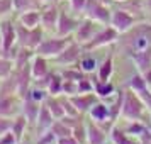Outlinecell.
Returning <instances> with one entry per match:
<instances>
[{
  "label": "cell",
  "mask_w": 151,
  "mask_h": 144,
  "mask_svg": "<svg viewBox=\"0 0 151 144\" xmlns=\"http://www.w3.org/2000/svg\"><path fill=\"white\" fill-rule=\"evenodd\" d=\"M119 48L116 54H122L129 58L134 53L144 51L151 48V21H139L134 27H131L127 32L121 34L119 41L116 42Z\"/></svg>",
  "instance_id": "obj_1"
},
{
  "label": "cell",
  "mask_w": 151,
  "mask_h": 144,
  "mask_svg": "<svg viewBox=\"0 0 151 144\" xmlns=\"http://www.w3.org/2000/svg\"><path fill=\"white\" fill-rule=\"evenodd\" d=\"M124 95H122V107H121V115L119 120H150L151 114L148 112L146 105L143 103V100L139 98L136 92L122 87Z\"/></svg>",
  "instance_id": "obj_2"
},
{
  "label": "cell",
  "mask_w": 151,
  "mask_h": 144,
  "mask_svg": "<svg viewBox=\"0 0 151 144\" xmlns=\"http://www.w3.org/2000/svg\"><path fill=\"white\" fill-rule=\"evenodd\" d=\"M73 41V37H61L58 34H46L42 42L36 48V54H41L48 59H55L65 51V48Z\"/></svg>",
  "instance_id": "obj_3"
},
{
  "label": "cell",
  "mask_w": 151,
  "mask_h": 144,
  "mask_svg": "<svg viewBox=\"0 0 151 144\" xmlns=\"http://www.w3.org/2000/svg\"><path fill=\"white\" fill-rule=\"evenodd\" d=\"M83 53H85V48H83L82 44L71 41L68 46L65 48V51H63L61 54L56 56L55 59H51V61H53V66H55V68H68V66H76Z\"/></svg>",
  "instance_id": "obj_4"
},
{
  "label": "cell",
  "mask_w": 151,
  "mask_h": 144,
  "mask_svg": "<svg viewBox=\"0 0 151 144\" xmlns=\"http://www.w3.org/2000/svg\"><path fill=\"white\" fill-rule=\"evenodd\" d=\"M119 37H121V34L110 24L109 26H104L95 34V37L85 46V49H88V51H99V49L109 48V46H116V42L119 41Z\"/></svg>",
  "instance_id": "obj_5"
},
{
  "label": "cell",
  "mask_w": 151,
  "mask_h": 144,
  "mask_svg": "<svg viewBox=\"0 0 151 144\" xmlns=\"http://www.w3.org/2000/svg\"><path fill=\"white\" fill-rule=\"evenodd\" d=\"M102 27H104L102 24H99V22L93 21V19H90V17H82V21L78 24L75 34H73V41L78 42V44H82L83 48H85V46L95 37V34Z\"/></svg>",
  "instance_id": "obj_6"
},
{
  "label": "cell",
  "mask_w": 151,
  "mask_h": 144,
  "mask_svg": "<svg viewBox=\"0 0 151 144\" xmlns=\"http://www.w3.org/2000/svg\"><path fill=\"white\" fill-rule=\"evenodd\" d=\"M82 21V17L71 14L68 7L61 4V12H60V21H58V27H56V34L61 37H73L78 24Z\"/></svg>",
  "instance_id": "obj_7"
},
{
  "label": "cell",
  "mask_w": 151,
  "mask_h": 144,
  "mask_svg": "<svg viewBox=\"0 0 151 144\" xmlns=\"http://www.w3.org/2000/svg\"><path fill=\"white\" fill-rule=\"evenodd\" d=\"M60 12H61V4H58V2L46 4L41 9V27L44 29L46 34H56Z\"/></svg>",
  "instance_id": "obj_8"
},
{
  "label": "cell",
  "mask_w": 151,
  "mask_h": 144,
  "mask_svg": "<svg viewBox=\"0 0 151 144\" xmlns=\"http://www.w3.org/2000/svg\"><path fill=\"white\" fill-rule=\"evenodd\" d=\"M136 22H139L132 14H129L127 10L117 7V5H112V15H110V26L116 29L119 34H124L127 32L131 27L136 26Z\"/></svg>",
  "instance_id": "obj_9"
},
{
  "label": "cell",
  "mask_w": 151,
  "mask_h": 144,
  "mask_svg": "<svg viewBox=\"0 0 151 144\" xmlns=\"http://www.w3.org/2000/svg\"><path fill=\"white\" fill-rule=\"evenodd\" d=\"M110 15H112V5L102 4L100 0H88L83 17H90V19L97 21L99 24H102V26H109Z\"/></svg>",
  "instance_id": "obj_10"
},
{
  "label": "cell",
  "mask_w": 151,
  "mask_h": 144,
  "mask_svg": "<svg viewBox=\"0 0 151 144\" xmlns=\"http://www.w3.org/2000/svg\"><path fill=\"white\" fill-rule=\"evenodd\" d=\"M87 117L92 119L93 122L104 125L105 129H109V130L112 127V124H114V119H112V114H110V109H109V103L105 102V100H99V102L93 103V107L88 110Z\"/></svg>",
  "instance_id": "obj_11"
},
{
  "label": "cell",
  "mask_w": 151,
  "mask_h": 144,
  "mask_svg": "<svg viewBox=\"0 0 151 144\" xmlns=\"http://www.w3.org/2000/svg\"><path fill=\"white\" fill-rule=\"evenodd\" d=\"M22 112V97L19 93H0V114L17 117Z\"/></svg>",
  "instance_id": "obj_12"
},
{
  "label": "cell",
  "mask_w": 151,
  "mask_h": 144,
  "mask_svg": "<svg viewBox=\"0 0 151 144\" xmlns=\"http://www.w3.org/2000/svg\"><path fill=\"white\" fill-rule=\"evenodd\" d=\"M85 129H87V144H107L109 143V129L93 122L85 115Z\"/></svg>",
  "instance_id": "obj_13"
},
{
  "label": "cell",
  "mask_w": 151,
  "mask_h": 144,
  "mask_svg": "<svg viewBox=\"0 0 151 144\" xmlns=\"http://www.w3.org/2000/svg\"><path fill=\"white\" fill-rule=\"evenodd\" d=\"M55 120L56 119L53 117V114L49 112V109L46 107V103H42L41 110H39V115H37L34 125H32V129H31V137H36V136H39V134H42V132L49 130Z\"/></svg>",
  "instance_id": "obj_14"
},
{
  "label": "cell",
  "mask_w": 151,
  "mask_h": 144,
  "mask_svg": "<svg viewBox=\"0 0 151 144\" xmlns=\"http://www.w3.org/2000/svg\"><path fill=\"white\" fill-rule=\"evenodd\" d=\"M114 75H116V54L110 53V54L102 58L97 71L93 73V78L100 80V82H109L114 78Z\"/></svg>",
  "instance_id": "obj_15"
},
{
  "label": "cell",
  "mask_w": 151,
  "mask_h": 144,
  "mask_svg": "<svg viewBox=\"0 0 151 144\" xmlns=\"http://www.w3.org/2000/svg\"><path fill=\"white\" fill-rule=\"evenodd\" d=\"M53 69H55L53 61L48 59V58H44V56H41V54H34V58L31 59V73H32L34 82L44 78L46 75H49Z\"/></svg>",
  "instance_id": "obj_16"
},
{
  "label": "cell",
  "mask_w": 151,
  "mask_h": 144,
  "mask_svg": "<svg viewBox=\"0 0 151 144\" xmlns=\"http://www.w3.org/2000/svg\"><path fill=\"white\" fill-rule=\"evenodd\" d=\"M109 141L112 144H141V141L136 136H131L129 132H126L119 122L112 124L109 130Z\"/></svg>",
  "instance_id": "obj_17"
},
{
  "label": "cell",
  "mask_w": 151,
  "mask_h": 144,
  "mask_svg": "<svg viewBox=\"0 0 151 144\" xmlns=\"http://www.w3.org/2000/svg\"><path fill=\"white\" fill-rule=\"evenodd\" d=\"M70 100L73 102V105L76 107V110L82 115H87L88 110L93 107V103L99 102L100 98L95 95V92H90V93H76V95L70 97Z\"/></svg>",
  "instance_id": "obj_18"
},
{
  "label": "cell",
  "mask_w": 151,
  "mask_h": 144,
  "mask_svg": "<svg viewBox=\"0 0 151 144\" xmlns=\"http://www.w3.org/2000/svg\"><path fill=\"white\" fill-rule=\"evenodd\" d=\"M102 59H99V56H97V51H88V49H85V53L82 54L80 58V61H78V68L82 69L85 75H93L99 68V64H100Z\"/></svg>",
  "instance_id": "obj_19"
},
{
  "label": "cell",
  "mask_w": 151,
  "mask_h": 144,
  "mask_svg": "<svg viewBox=\"0 0 151 144\" xmlns=\"http://www.w3.org/2000/svg\"><path fill=\"white\" fill-rule=\"evenodd\" d=\"M92 78H93V75H92ZM117 90H119V87H117V83H114V80L100 82V80H95L93 78V92H95V95L100 100H107L112 95H116Z\"/></svg>",
  "instance_id": "obj_20"
},
{
  "label": "cell",
  "mask_w": 151,
  "mask_h": 144,
  "mask_svg": "<svg viewBox=\"0 0 151 144\" xmlns=\"http://www.w3.org/2000/svg\"><path fill=\"white\" fill-rule=\"evenodd\" d=\"M41 105H42V103L32 100V98H31V97H27V95L22 98V112H21V114L29 120V124H31V129H32L36 119H37V115H39Z\"/></svg>",
  "instance_id": "obj_21"
},
{
  "label": "cell",
  "mask_w": 151,
  "mask_h": 144,
  "mask_svg": "<svg viewBox=\"0 0 151 144\" xmlns=\"http://www.w3.org/2000/svg\"><path fill=\"white\" fill-rule=\"evenodd\" d=\"M129 59L132 61L134 68L139 71V73H146L151 69V48L144 49V51H139V53H134V54L129 56Z\"/></svg>",
  "instance_id": "obj_22"
},
{
  "label": "cell",
  "mask_w": 151,
  "mask_h": 144,
  "mask_svg": "<svg viewBox=\"0 0 151 144\" xmlns=\"http://www.w3.org/2000/svg\"><path fill=\"white\" fill-rule=\"evenodd\" d=\"M15 19L24 27L34 29L37 26H41V9H34V10H26V12H21V14H15Z\"/></svg>",
  "instance_id": "obj_23"
},
{
  "label": "cell",
  "mask_w": 151,
  "mask_h": 144,
  "mask_svg": "<svg viewBox=\"0 0 151 144\" xmlns=\"http://www.w3.org/2000/svg\"><path fill=\"white\" fill-rule=\"evenodd\" d=\"M12 132L17 136V139H19L21 143L26 139V137L31 136V124H29V120H27L24 115H22V114H19L17 117H14Z\"/></svg>",
  "instance_id": "obj_24"
},
{
  "label": "cell",
  "mask_w": 151,
  "mask_h": 144,
  "mask_svg": "<svg viewBox=\"0 0 151 144\" xmlns=\"http://www.w3.org/2000/svg\"><path fill=\"white\" fill-rule=\"evenodd\" d=\"M46 107L49 109V112L53 114L56 120H60L65 117V109H63V100H61V95H49L46 98Z\"/></svg>",
  "instance_id": "obj_25"
},
{
  "label": "cell",
  "mask_w": 151,
  "mask_h": 144,
  "mask_svg": "<svg viewBox=\"0 0 151 144\" xmlns=\"http://www.w3.org/2000/svg\"><path fill=\"white\" fill-rule=\"evenodd\" d=\"M15 63L12 58H9L5 54H0V80H5L14 73Z\"/></svg>",
  "instance_id": "obj_26"
},
{
  "label": "cell",
  "mask_w": 151,
  "mask_h": 144,
  "mask_svg": "<svg viewBox=\"0 0 151 144\" xmlns=\"http://www.w3.org/2000/svg\"><path fill=\"white\" fill-rule=\"evenodd\" d=\"M27 97H31L32 100H36V102H39V103H44L46 98L49 97V92L44 88V87H41V85L32 83V87H31L29 92H27Z\"/></svg>",
  "instance_id": "obj_27"
},
{
  "label": "cell",
  "mask_w": 151,
  "mask_h": 144,
  "mask_svg": "<svg viewBox=\"0 0 151 144\" xmlns=\"http://www.w3.org/2000/svg\"><path fill=\"white\" fill-rule=\"evenodd\" d=\"M87 4H88V0H68L65 5L68 7V10L71 14L78 15V17H83L85 10H87Z\"/></svg>",
  "instance_id": "obj_28"
},
{
  "label": "cell",
  "mask_w": 151,
  "mask_h": 144,
  "mask_svg": "<svg viewBox=\"0 0 151 144\" xmlns=\"http://www.w3.org/2000/svg\"><path fill=\"white\" fill-rule=\"evenodd\" d=\"M51 130L55 132L56 137L71 136V127H70L68 124L63 120V119H60V120H55V122H53V125H51Z\"/></svg>",
  "instance_id": "obj_29"
},
{
  "label": "cell",
  "mask_w": 151,
  "mask_h": 144,
  "mask_svg": "<svg viewBox=\"0 0 151 144\" xmlns=\"http://www.w3.org/2000/svg\"><path fill=\"white\" fill-rule=\"evenodd\" d=\"M14 15H15L14 0H0V21L14 17Z\"/></svg>",
  "instance_id": "obj_30"
},
{
  "label": "cell",
  "mask_w": 151,
  "mask_h": 144,
  "mask_svg": "<svg viewBox=\"0 0 151 144\" xmlns=\"http://www.w3.org/2000/svg\"><path fill=\"white\" fill-rule=\"evenodd\" d=\"M32 141H34V144H58V137L55 136L53 130L49 129L46 132L39 134V136L32 137Z\"/></svg>",
  "instance_id": "obj_31"
},
{
  "label": "cell",
  "mask_w": 151,
  "mask_h": 144,
  "mask_svg": "<svg viewBox=\"0 0 151 144\" xmlns=\"http://www.w3.org/2000/svg\"><path fill=\"white\" fill-rule=\"evenodd\" d=\"M78 93V82L75 80H65L63 78V90H61V95L66 97H73Z\"/></svg>",
  "instance_id": "obj_32"
},
{
  "label": "cell",
  "mask_w": 151,
  "mask_h": 144,
  "mask_svg": "<svg viewBox=\"0 0 151 144\" xmlns=\"http://www.w3.org/2000/svg\"><path fill=\"white\" fill-rule=\"evenodd\" d=\"M12 124H14V117H7L0 114V136L12 129Z\"/></svg>",
  "instance_id": "obj_33"
},
{
  "label": "cell",
  "mask_w": 151,
  "mask_h": 144,
  "mask_svg": "<svg viewBox=\"0 0 151 144\" xmlns=\"http://www.w3.org/2000/svg\"><path fill=\"white\" fill-rule=\"evenodd\" d=\"M0 144H21V141L17 139V136H15L14 132H12V129H10L9 132H5V134L0 136Z\"/></svg>",
  "instance_id": "obj_34"
},
{
  "label": "cell",
  "mask_w": 151,
  "mask_h": 144,
  "mask_svg": "<svg viewBox=\"0 0 151 144\" xmlns=\"http://www.w3.org/2000/svg\"><path fill=\"white\" fill-rule=\"evenodd\" d=\"M58 144H80L75 139V136H65V137H58Z\"/></svg>",
  "instance_id": "obj_35"
},
{
  "label": "cell",
  "mask_w": 151,
  "mask_h": 144,
  "mask_svg": "<svg viewBox=\"0 0 151 144\" xmlns=\"http://www.w3.org/2000/svg\"><path fill=\"white\" fill-rule=\"evenodd\" d=\"M144 17L146 21H151V0H144Z\"/></svg>",
  "instance_id": "obj_36"
},
{
  "label": "cell",
  "mask_w": 151,
  "mask_h": 144,
  "mask_svg": "<svg viewBox=\"0 0 151 144\" xmlns=\"http://www.w3.org/2000/svg\"><path fill=\"white\" fill-rule=\"evenodd\" d=\"M144 80H146V85H148V88H150V92H151V69L144 73Z\"/></svg>",
  "instance_id": "obj_37"
},
{
  "label": "cell",
  "mask_w": 151,
  "mask_h": 144,
  "mask_svg": "<svg viewBox=\"0 0 151 144\" xmlns=\"http://www.w3.org/2000/svg\"><path fill=\"white\" fill-rule=\"evenodd\" d=\"M21 144H34V141H32V137L29 136V137H26V139H24Z\"/></svg>",
  "instance_id": "obj_38"
},
{
  "label": "cell",
  "mask_w": 151,
  "mask_h": 144,
  "mask_svg": "<svg viewBox=\"0 0 151 144\" xmlns=\"http://www.w3.org/2000/svg\"><path fill=\"white\" fill-rule=\"evenodd\" d=\"M55 2H58V4H66L68 0H55Z\"/></svg>",
  "instance_id": "obj_39"
},
{
  "label": "cell",
  "mask_w": 151,
  "mask_h": 144,
  "mask_svg": "<svg viewBox=\"0 0 151 144\" xmlns=\"http://www.w3.org/2000/svg\"><path fill=\"white\" fill-rule=\"evenodd\" d=\"M0 54H2V39H0Z\"/></svg>",
  "instance_id": "obj_40"
},
{
  "label": "cell",
  "mask_w": 151,
  "mask_h": 144,
  "mask_svg": "<svg viewBox=\"0 0 151 144\" xmlns=\"http://www.w3.org/2000/svg\"><path fill=\"white\" fill-rule=\"evenodd\" d=\"M119 2H124V0H114V4H119Z\"/></svg>",
  "instance_id": "obj_41"
},
{
  "label": "cell",
  "mask_w": 151,
  "mask_h": 144,
  "mask_svg": "<svg viewBox=\"0 0 151 144\" xmlns=\"http://www.w3.org/2000/svg\"><path fill=\"white\" fill-rule=\"evenodd\" d=\"M0 93H2V80H0Z\"/></svg>",
  "instance_id": "obj_42"
},
{
  "label": "cell",
  "mask_w": 151,
  "mask_h": 144,
  "mask_svg": "<svg viewBox=\"0 0 151 144\" xmlns=\"http://www.w3.org/2000/svg\"><path fill=\"white\" fill-rule=\"evenodd\" d=\"M146 124H148V127H150V130H151V122H146Z\"/></svg>",
  "instance_id": "obj_43"
},
{
  "label": "cell",
  "mask_w": 151,
  "mask_h": 144,
  "mask_svg": "<svg viewBox=\"0 0 151 144\" xmlns=\"http://www.w3.org/2000/svg\"><path fill=\"white\" fill-rule=\"evenodd\" d=\"M146 144H151V139H150V141H148V143H146Z\"/></svg>",
  "instance_id": "obj_44"
},
{
  "label": "cell",
  "mask_w": 151,
  "mask_h": 144,
  "mask_svg": "<svg viewBox=\"0 0 151 144\" xmlns=\"http://www.w3.org/2000/svg\"><path fill=\"white\" fill-rule=\"evenodd\" d=\"M107 144H112V143H110V141H109V143H107Z\"/></svg>",
  "instance_id": "obj_45"
}]
</instances>
